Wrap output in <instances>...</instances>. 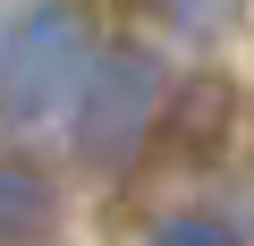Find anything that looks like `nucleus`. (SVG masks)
I'll return each mask as SVG.
<instances>
[{
	"label": "nucleus",
	"instance_id": "1",
	"mask_svg": "<svg viewBox=\"0 0 254 246\" xmlns=\"http://www.w3.org/2000/svg\"><path fill=\"white\" fill-rule=\"evenodd\" d=\"M85 60H93V34H85V17L68 9V0L26 9L9 34H0V119H9V128H34V119H51L60 102H76Z\"/></svg>",
	"mask_w": 254,
	"mask_h": 246
},
{
	"label": "nucleus",
	"instance_id": "2",
	"mask_svg": "<svg viewBox=\"0 0 254 246\" xmlns=\"http://www.w3.org/2000/svg\"><path fill=\"white\" fill-rule=\"evenodd\" d=\"M161 119V60L153 51H102L76 77V153L85 162H127Z\"/></svg>",
	"mask_w": 254,
	"mask_h": 246
},
{
	"label": "nucleus",
	"instance_id": "3",
	"mask_svg": "<svg viewBox=\"0 0 254 246\" xmlns=\"http://www.w3.org/2000/svg\"><path fill=\"white\" fill-rule=\"evenodd\" d=\"M51 221H60L51 187H43L26 162H0V246H43Z\"/></svg>",
	"mask_w": 254,
	"mask_h": 246
},
{
	"label": "nucleus",
	"instance_id": "4",
	"mask_svg": "<svg viewBox=\"0 0 254 246\" xmlns=\"http://www.w3.org/2000/svg\"><path fill=\"white\" fill-rule=\"evenodd\" d=\"M144 9H153L170 34H187V43H212V34H229V26H237L246 0H144Z\"/></svg>",
	"mask_w": 254,
	"mask_h": 246
},
{
	"label": "nucleus",
	"instance_id": "5",
	"mask_svg": "<svg viewBox=\"0 0 254 246\" xmlns=\"http://www.w3.org/2000/svg\"><path fill=\"white\" fill-rule=\"evenodd\" d=\"M153 246H246V238H237V221H220V212H170V221L153 229Z\"/></svg>",
	"mask_w": 254,
	"mask_h": 246
}]
</instances>
